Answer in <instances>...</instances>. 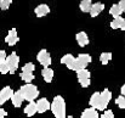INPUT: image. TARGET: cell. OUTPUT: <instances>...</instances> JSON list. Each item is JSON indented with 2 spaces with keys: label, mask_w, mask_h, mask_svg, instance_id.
<instances>
[{
  "label": "cell",
  "mask_w": 125,
  "mask_h": 118,
  "mask_svg": "<svg viewBox=\"0 0 125 118\" xmlns=\"http://www.w3.org/2000/svg\"><path fill=\"white\" fill-rule=\"evenodd\" d=\"M100 116L97 110L95 107H90V108H86L84 110V112L82 113V117L83 118H97Z\"/></svg>",
  "instance_id": "obj_14"
},
{
  "label": "cell",
  "mask_w": 125,
  "mask_h": 118,
  "mask_svg": "<svg viewBox=\"0 0 125 118\" xmlns=\"http://www.w3.org/2000/svg\"><path fill=\"white\" fill-rule=\"evenodd\" d=\"M47 110H50V102L44 97V99H40L38 102H37V111L39 113H44L46 112Z\"/></svg>",
  "instance_id": "obj_11"
},
{
  "label": "cell",
  "mask_w": 125,
  "mask_h": 118,
  "mask_svg": "<svg viewBox=\"0 0 125 118\" xmlns=\"http://www.w3.org/2000/svg\"><path fill=\"white\" fill-rule=\"evenodd\" d=\"M100 60H101L102 65H107L112 60V54L111 52H102L100 56Z\"/></svg>",
  "instance_id": "obj_23"
},
{
  "label": "cell",
  "mask_w": 125,
  "mask_h": 118,
  "mask_svg": "<svg viewBox=\"0 0 125 118\" xmlns=\"http://www.w3.org/2000/svg\"><path fill=\"white\" fill-rule=\"evenodd\" d=\"M5 41H6L10 46L16 45V43L18 41V35H17V31H16L15 28H12V29L9 32V34H7L6 38H5Z\"/></svg>",
  "instance_id": "obj_9"
},
{
  "label": "cell",
  "mask_w": 125,
  "mask_h": 118,
  "mask_svg": "<svg viewBox=\"0 0 125 118\" xmlns=\"http://www.w3.org/2000/svg\"><path fill=\"white\" fill-rule=\"evenodd\" d=\"M20 91H21L23 99L27 100V101H34L38 97V95H39L38 88L35 85H33V84H29V83L22 85L21 89H20Z\"/></svg>",
  "instance_id": "obj_2"
},
{
  "label": "cell",
  "mask_w": 125,
  "mask_h": 118,
  "mask_svg": "<svg viewBox=\"0 0 125 118\" xmlns=\"http://www.w3.org/2000/svg\"><path fill=\"white\" fill-rule=\"evenodd\" d=\"M5 59H6V52L4 50H0V61H2Z\"/></svg>",
  "instance_id": "obj_30"
},
{
  "label": "cell",
  "mask_w": 125,
  "mask_h": 118,
  "mask_svg": "<svg viewBox=\"0 0 125 118\" xmlns=\"http://www.w3.org/2000/svg\"><path fill=\"white\" fill-rule=\"evenodd\" d=\"M91 62V56L87 55V54H80L77 59H74V62L72 65V71H79V70H83L86 68V66Z\"/></svg>",
  "instance_id": "obj_3"
},
{
  "label": "cell",
  "mask_w": 125,
  "mask_h": 118,
  "mask_svg": "<svg viewBox=\"0 0 125 118\" xmlns=\"http://www.w3.org/2000/svg\"><path fill=\"white\" fill-rule=\"evenodd\" d=\"M120 29L125 31V20H124V22H123V24H122V27H120Z\"/></svg>",
  "instance_id": "obj_34"
},
{
  "label": "cell",
  "mask_w": 125,
  "mask_h": 118,
  "mask_svg": "<svg viewBox=\"0 0 125 118\" xmlns=\"http://www.w3.org/2000/svg\"><path fill=\"white\" fill-rule=\"evenodd\" d=\"M12 0H0V9L1 10H7L11 5Z\"/></svg>",
  "instance_id": "obj_28"
},
{
  "label": "cell",
  "mask_w": 125,
  "mask_h": 118,
  "mask_svg": "<svg viewBox=\"0 0 125 118\" xmlns=\"http://www.w3.org/2000/svg\"><path fill=\"white\" fill-rule=\"evenodd\" d=\"M111 99H112V93H111L108 89H104L102 93H100V104H98L97 110L104 111V110L107 108V106H108Z\"/></svg>",
  "instance_id": "obj_5"
},
{
  "label": "cell",
  "mask_w": 125,
  "mask_h": 118,
  "mask_svg": "<svg viewBox=\"0 0 125 118\" xmlns=\"http://www.w3.org/2000/svg\"><path fill=\"white\" fill-rule=\"evenodd\" d=\"M109 13L115 18V17H119V16L123 13V10L120 9L119 5H113V6L111 7V10H109Z\"/></svg>",
  "instance_id": "obj_20"
},
{
  "label": "cell",
  "mask_w": 125,
  "mask_h": 118,
  "mask_svg": "<svg viewBox=\"0 0 125 118\" xmlns=\"http://www.w3.org/2000/svg\"><path fill=\"white\" fill-rule=\"evenodd\" d=\"M37 104L33 102V101H29V104L27 105V107L24 108V113L28 116V117H32L37 113Z\"/></svg>",
  "instance_id": "obj_15"
},
{
  "label": "cell",
  "mask_w": 125,
  "mask_h": 118,
  "mask_svg": "<svg viewBox=\"0 0 125 118\" xmlns=\"http://www.w3.org/2000/svg\"><path fill=\"white\" fill-rule=\"evenodd\" d=\"M77 41H78V44L84 47V46H86L87 44H89V37H87V34L85 33V32H79L78 34H77Z\"/></svg>",
  "instance_id": "obj_16"
},
{
  "label": "cell",
  "mask_w": 125,
  "mask_h": 118,
  "mask_svg": "<svg viewBox=\"0 0 125 118\" xmlns=\"http://www.w3.org/2000/svg\"><path fill=\"white\" fill-rule=\"evenodd\" d=\"M90 106L91 107H95L96 110H97V107H98V104H100V93H94L92 94V96L90 97Z\"/></svg>",
  "instance_id": "obj_19"
},
{
  "label": "cell",
  "mask_w": 125,
  "mask_h": 118,
  "mask_svg": "<svg viewBox=\"0 0 125 118\" xmlns=\"http://www.w3.org/2000/svg\"><path fill=\"white\" fill-rule=\"evenodd\" d=\"M118 5L120 6V9H122V10H123V12H124L125 11V0H120V2H119Z\"/></svg>",
  "instance_id": "obj_31"
},
{
  "label": "cell",
  "mask_w": 125,
  "mask_h": 118,
  "mask_svg": "<svg viewBox=\"0 0 125 118\" xmlns=\"http://www.w3.org/2000/svg\"><path fill=\"white\" fill-rule=\"evenodd\" d=\"M91 5H92L91 0H82L79 7H80V10H82L83 12H89L90 9H91Z\"/></svg>",
  "instance_id": "obj_21"
},
{
  "label": "cell",
  "mask_w": 125,
  "mask_h": 118,
  "mask_svg": "<svg viewBox=\"0 0 125 118\" xmlns=\"http://www.w3.org/2000/svg\"><path fill=\"white\" fill-rule=\"evenodd\" d=\"M120 91H122V95H123V96H125V84L122 86V90H120Z\"/></svg>",
  "instance_id": "obj_33"
},
{
  "label": "cell",
  "mask_w": 125,
  "mask_h": 118,
  "mask_svg": "<svg viewBox=\"0 0 125 118\" xmlns=\"http://www.w3.org/2000/svg\"><path fill=\"white\" fill-rule=\"evenodd\" d=\"M0 73H2V74L9 73V66H7V63H6L5 60L0 61Z\"/></svg>",
  "instance_id": "obj_25"
},
{
  "label": "cell",
  "mask_w": 125,
  "mask_h": 118,
  "mask_svg": "<svg viewBox=\"0 0 125 118\" xmlns=\"http://www.w3.org/2000/svg\"><path fill=\"white\" fill-rule=\"evenodd\" d=\"M42 78L45 79L46 83H51V80L53 78V71L47 66V67H44V70L42 71Z\"/></svg>",
  "instance_id": "obj_17"
},
{
  "label": "cell",
  "mask_w": 125,
  "mask_h": 118,
  "mask_svg": "<svg viewBox=\"0 0 125 118\" xmlns=\"http://www.w3.org/2000/svg\"><path fill=\"white\" fill-rule=\"evenodd\" d=\"M77 76H78V80L83 88H87L90 85V72L87 70L83 68V70L77 71Z\"/></svg>",
  "instance_id": "obj_6"
},
{
  "label": "cell",
  "mask_w": 125,
  "mask_h": 118,
  "mask_svg": "<svg viewBox=\"0 0 125 118\" xmlns=\"http://www.w3.org/2000/svg\"><path fill=\"white\" fill-rule=\"evenodd\" d=\"M12 93H13V90H12L10 86H5V88L1 89V91H0V106L4 105V104L11 97Z\"/></svg>",
  "instance_id": "obj_8"
},
{
  "label": "cell",
  "mask_w": 125,
  "mask_h": 118,
  "mask_svg": "<svg viewBox=\"0 0 125 118\" xmlns=\"http://www.w3.org/2000/svg\"><path fill=\"white\" fill-rule=\"evenodd\" d=\"M73 62H74V56H73V55H71V54H67V55H64V56L61 59V63L66 65L69 70L72 68Z\"/></svg>",
  "instance_id": "obj_18"
},
{
  "label": "cell",
  "mask_w": 125,
  "mask_h": 118,
  "mask_svg": "<svg viewBox=\"0 0 125 118\" xmlns=\"http://www.w3.org/2000/svg\"><path fill=\"white\" fill-rule=\"evenodd\" d=\"M114 117V115H113V111H104V113H103V116L102 118H113Z\"/></svg>",
  "instance_id": "obj_29"
},
{
  "label": "cell",
  "mask_w": 125,
  "mask_h": 118,
  "mask_svg": "<svg viewBox=\"0 0 125 118\" xmlns=\"http://www.w3.org/2000/svg\"><path fill=\"white\" fill-rule=\"evenodd\" d=\"M6 115H7V112H6L5 110H2V108L0 107V118H4L5 116H6Z\"/></svg>",
  "instance_id": "obj_32"
},
{
  "label": "cell",
  "mask_w": 125,
  "mask_h": 118,
  "mask_svg": "<svg viewBox=\"0 0 125 118\" xmlns=\"http://www.w3.org/2000/svg\"><path fill=\"white\" fill-rule=\"evenodd\" d=\"M123 22H124V18H122L120 16H119V17H115V18L111 22V27H112L113 29H118V28L122 27Z\"/></svg>",
  "instance_id": "obj_22"
},
{
  "label": "cell",
  "mask_w": 125,
  "mask_h": 118,
  "mask_svg": "<svg viewBox=\"0 0 125 118\" xmlns=\"http://www.w3.org/2000/svg\"><path fill=\"white\" fill-rule=\"evenodd\" d=\"M22 71H23V72H31V73H33V72H34V65H33L32 62H28V63H26V65L23 66Z\"/></svg>",
  "instance_id": "obj_27"
},
{
  "label": "cell",
  "mask_w": 125,
  "mask_h": 118,
  "mask_svg": "<svg viewBox=\"0 0 125 118\" xmlns=\"http://www.w3.org/2000/svg\"><path fill=\"white\" fill-rule=\"evenodd\" d=\"M21 78H22L23 82H26V83H31V82L34 79V76H33V73H31V72H23V71H22Z\"/></svg>",
  "instance_id": "obj_24"
},
{
  "label": "cell",
  "mask_w": 125,
  "mask_h": 118,
  "mask_svg": "<svg viewBox=\"0 0 125 118\" xmlns=\"http://www.w3.org/2000/svg\"><path fill=\"white\" fill-rule=\"evenodd\" d=\"M115 104L118 105V107L119 108H125V96H119V97H117L115 99Z\"/></svg>",
  "instance_id": "obj_26"
},
{
  "label": "cell",
  "mask_w": 125,
  "mask_h": 118,
  "mask_svg": "<svg viewBox=\"0 0 125 118\" xmlns=\"http://www.w3.org/2000/svg\"><path fill=\"white\" fill-rule=\"evenodd\" d=\"M50 108L52 111V113L55 115L56 118H63L66 117V102H64V99L60 95H57L52 104L50 105Z\"/></svg>",
  "instance_id": "obj_1"
},
{
  "label": "cell",
  "mask_w": 125,
  "mask_h": 118,
  "mask_svg": "<svg viewBox=\"0 0 125 118\" xmlns=\"http://www.w3.org/2000/svg\"><path fill=\"white\" fill-rule=\"evenodd\" d=\"M37 59H38V61L42 63L44 67H47V66L51 65V56H50V54H49L45 49H42V50L39 51Z\"/></svg>",
  "instance_id": "obj_7"
},
{
  "label": "cell",
  "mask_w": 125,
  "mask_h": 118,
  "mask_svg": "<svg viewBox=\"0 0 125 118\" xmlns=\"http://www.w3.org/2000/svg\"><path fill=\"white\" fill-rule=\"evenodd\" d=\"M7 66H9V73L13 74L16 72V70L18 68V63H20V57L16 52H12L11 55H9L6 59H5Z\"/></svg>",
  "instance_id": "obj_4"
},
{
  "label": "cell",
  "mask_w": 125,
  "mask_h": 118,
  "mask_svg": "<svg viewBox=\"0 0 125 118\" xmlns=\"http://www.w3.org/2000/svg\"><path fill=\"white\" fill-rule=\"evenodd\" d=\"M10 99H11V101H12V104H13L15 107H21V105H22V102L24 100L20 90L16 91V93H12V95H11Z\"/></svg>",
  "instance_id": "obj_10"
},
{
  "label": "cell",
  "mask_w": 125,
  "mask_h": 118,
  "mask_svg": "<svg viewBox=\"0 0 125 118\" xmlns=\"http://www.w3.org/2000/svg\"><path fill=\"white\" fill-rule=\"evenodd\" d=\"M103 9H104V5L102 2H95L94 5H91V9L89 12H90L91 17H96L97 15H100L101 11H103Z\"/></svg>",
  "instance_id": "obj_12"
},
{
  "label": "cell",
  "mask_w": 125,
  "mask_h": 118,
  "mask_svg": "<svg viewBox=\"0 0 125 118\" xmlns=\"http://www.w3.org/2000/svg\"><path fill=\"white\" fill-rule=\"evenodd\" d=\"M49 12H50V7L47 5H45V4H42L38 7H35V15H37V17H44Z\"/></svg>",
  "instance_id": "obj_13"
}]
</instances>
